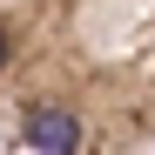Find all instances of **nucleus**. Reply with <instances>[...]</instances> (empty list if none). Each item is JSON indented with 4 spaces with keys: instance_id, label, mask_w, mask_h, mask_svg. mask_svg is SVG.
Here are the masks:
<instances>
[{
    "instance_id": "nucleus-1",
    "label": "nucleus",
    "mask_w": 155,
    "mask_h": 155,
    "mask_svg": "<svg viewBox=\"0 0 155 155\" xmlns=\"http://www.w3.org/2000/svg\"><path fill=\"white\" fill-rule=\"evenodd\" d=\"M0 142L20 155H148L155 0H0Z\"/></svg>"
}]
</instances>
